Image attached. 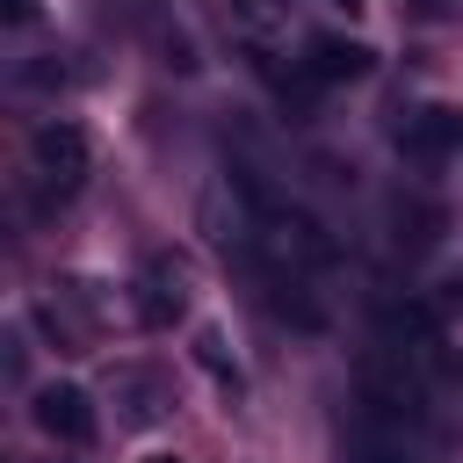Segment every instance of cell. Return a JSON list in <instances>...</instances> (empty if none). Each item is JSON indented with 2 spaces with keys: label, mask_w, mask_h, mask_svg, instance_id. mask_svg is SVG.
<instances>
[{
  "label": "cell",
  "mask_w": 463,
  "mask_h": 463,
  "mask_svg": "<svg viewBox=\"0 0 463 463\" xmlns=\"http://www.w3.org/2000/svg\"><path fill=\"white\" fill-rule=\"evenodd\" d=\"M29 152H36V174H43V210L65 203V195L87 181V130H80V123H65V116L36 123Z\"/></svg>",
  "instance_id": "6da1fadb"
},
{
  "label": "cell",
  "mask_w": 463,
  "mask_h": 463,
  "mask_svg": "<svg viewBox=\"0 0 463 463\" xmlns=\"http://www.w3.org/2000/svg\"><path fill=\"white\" fill-rule=\"evenodd\" d=\"M29 420H36L51 441H65V449H87V441H94V398H87L80 383H36V391H29Z\"/></svg>",
  "instance_id": "7a4b0ae2"
},
{
  "label": "cell",
  "mask_w": 463,
  "mask_h": 463,
  "mask_svg": "<svg viewBox=\"0 0 463 463\" xmlns=\"http://www.w3.org/2000/svg\"><path fill=\"white\" fill-rule=\"evenodd\" d=\"M463 145V116L456 109H420L405 130H398V152L412 159V166H434V159H449Z\"/></svg>",
  "instance_id": "3957f363"
},
{
  "label": "cell",
  "mask_w": 463,
  "mask_h": 463,
  "mask_svg": "<svg viewBox=\"0 0 463 463\" xmlns=\"http://www.w3.org/2000/svg\"><path fill=\"white\" fill-rule=\"evenodd\" d=\"M137 311H145V326H174L181 311H188V268L181 260H152V275L137 282Z\"/></svg>",
  "instance_id": "277c9868"
},
{
  "label": "cell",
  "mask_w": 463,
  "mask_h": 463,
  "mask_svg": "<svg viewBox=\"0 0 463 463\" xmlns=\"http://www.w3.org/2000/svg\"><path fill=\"white\" fill-rule=\"evenodd\" d=\"M369 65H376L369 43H354V36H311V80H362Z\"/></svg>",
  "instance_id": "5b68a950"
},
{
  "label": "cell",
  "mask_w": 463,
  "mask_h": 463,
  "mask_svg": "<svg viewBox=\"0 0 463 463\" xmlns=\"http://www.w3.org/2000/svg\"><path fill=\"white\" fill-rule=\"evenodd\" d=\"M188 354H195V369L217 383V391H232V398H246V369L224 354V333L217 326H195V340H188Z\"/></svg>",
  "instance_id": "8992f818"
},
{
  "label": "cell",
  "mask_w": 463,
  "mask_h": 463,
  "mask_svg": "<svg viewBox=\"0 0 463 463\" xmlns=\"http://www.w3.org/2000/svg\"><path fill=\"white\" fill-rule=\"evenodd\" d=\"M152 43H159V65H174V72H195V65H203L195 43H188V29L166 22V7H152Z\"/></svg>",
  "instance_id": "52a82bcc"
},
{
  "label": "cell",
  "mask_w": 463,
  "mask_h": 463,
  "mask_svg": "<svg viewBox=\"0 0 463 463\" xmlns=\"http://www.w3.org/2000/svg\"><path fill=\"white\" fill-rule=\"evenodd\" d=\"M434 297H441V311H449V318H463V268H449V275L434 282Z\"/></svg>",
  "instance_id": "ba28073f"
},
{
  "label": "cell",
  "mask_w": 463,
  "mask_h": 463,
  "mask_svg": "<svg viewBox=\"0 0 463 463\" xmlns=\"http://www.w3.org/2000/svg\"><path fill=\"white\" fill-rule=\"evenodd\" d=\"M354 463H405V456H391V449H376V441H362V449H354Z\"/></svg>",
  "instance_id": "9c48e42d"
},
{
  "label": "cell",
  "mask_w": 463,
  "mask_h": 463,
  "mask_svg": "<svg viewBox=\"0 0 463 463\" xmlns=\"http://www.w3.org/2000/svg\"><path fill=\"white\" fill-rule=\"evenodd\" d=\"M29 14H36V0H7V22H14V29H22Z\"/></svg>",
  "instance_id": "30bf717a"
},
{
  "label": "cell",
  "mask_w": 463,
  "mask_h": 463,
  "mask_svg": "<svg viewBox=\"0 0 463 463\" xmlns=\"http://www.w3.org/2000/svg\"><path fill=\"white\" fill-rule=\"evenodd\" d=\"M333 7H347V14H354V7H362V0H333Z\"/></svg>",
  "instance_id": "8fae6325"
},
{
  "label": "cell",
  "mask_w": 463,
  "mask_h": 463,
  "mask_svg": "<svg viewBox=\"0 0 463 463\" xmlns=\"http://www.w3.org/2000/svg\"><path fill=\"white\" fill-rule=\"evenodd\" d=\"M145 463H181V456H145Z\"/></svg>",
  "instance_id": "7c38bea8"
}]
</instances>
